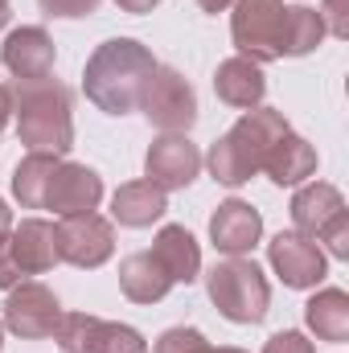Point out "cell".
<instances>
[{"label":"cell","instance_id":"7c38bea8","mask_svg":"<svg viewBox=\"0 0 349 353\" xmlns=\"http://www.w3.org/2000/svg\"><path fill=\"white\" fill-rule=\"evenodd\" d=\"M103 201V181L94 169L87 165H74V161H62L58 173L46 189V205L41 210H54V214H90L94 205Z\"/></svg>","mask_w":349,"mask_h":353},{"label":"cell","instance_id":"cb8c5ba5","mask_svg":"<svg viewBox=\"0 0 349 353\" xmlns=\"http://www.w3.org/2000/svg\"><path fill=\"white\" fill-rule=\"evenodd\" d=\"M58 157L54 152H29L17 169H12V193H17V201L25 205V210H41L46 205V189H50V181L58 173Z\"/></svg>","mask_w":349,"mask_h":353},{"label":"cell","instance_id":"d4e9b609","mask_svg":"<svg viewBox=\"0 0 349 353\" xmlns=\"http://www.w3.org/2000/svg\"><path fill=\"white\" fill-rule=\"evenodd\" d=\"M152 353H243V350H230V345L214 350L197 329H169V333H161V341H157Z\"/></svg>","mask_w":349,"mask_h":353},{"label":"cell","instance_id":"5bb4252c","mask_svg":"<svg viewBox=\"0 0 349 353\" xmlns=\"http://www.w3.org/2000/svg\"><path fill=\"white\" fill-rule=\"evenodd\" d=\"M8 251L21 275H41L50 271L58 259V226L41 222V218H25L17 230H8Z\"/></svg>","mask_w":349,"mask_h":353},{"label":"cell","instance_id":"8992f818","mask_svg":"<svg viewBox=\"0 0 349 353\" xmlns=\"http://www.w3.org/2000/svg\"><path fill=\"white\" fill-rule=\"evenodd\" d=\"M279 25H283V0H235L230 33L243 58L275 62L279 58Z\"/></svg>","mask_w":349,"mask_h":353},{"label":"cell","instance_id":"7a4b0ae2","mask_svg":"<svg viewBox=\"0 0 349 353\" xmlns=\"http://www.w3.org/2000/svg\"><path fill=\"white\" fill-rule=\"evenodd\" d=\"M12 119L21 132V144L29 152H70L74 144V119H70V90L54 79H33V83H12Z\"/></svg>","mask_w":349,"mask_h":353},{"label":"cell","instance_id":"7402d4cb","mask_svg":"<svg viewBox=\"0 0 349 353\" xmlns=\"http://www.w3.org/2000/svg\"><path fill=\"white\" fill-rule=\"evenodd\" d=\"M304 321H308V329H312L321 341H333V345L349 341V296L341 288L317 292V296L304 304Z\"/></svg>","mask_w":349,"mask_h":353},{"label":"cell","instance_id":"603a6c76","mask_svg":"<svg viewBox=\"0 0 349 353\" xmlns=\"http://www.w3.org/2000/svg\"><path fill=\"white\" fill-rule=\"evenodd\" d=\"M325 17L308 4L283 8V25H279V58H304L325 41Z\"/></svg>","mask_w":349,"mask_h":353},{"label":"cell","instance_id":"f1b7e54d","mask_svg":"<svg viewBox=\"0 0 349 353\" xmlns=\"http://www.w3.org/2000/svg\"><path fill=\"white\" fill-rule=\"evenodd\" d=\"M37 4L50 17H90L99 8V0H37Z\"/></svg>","mask_w":349,"mask_h":353},{"label":"cell","instance_id":"4316f807","mask_svg":"<svg viewBox=\"0 0 349 353\" xmlns=\"http://www.w3.org/2000/svg\"><path fill=\"white\" fill-rule=\"evenodd\" d=\"M321 243L329 247V255H333V259H349V214H341V218L321 234Z\"/></svg>","mask_w":349,"mask_h":353},{"label":"cell","instance_id":"2e32d148","mask_svg":"<svg viewBox=\"0 0 349 353\" xmlns=\"http://www.w3.org/2000/svg\"><path fill=\"white\" fill-rule=\"evenodd\" d=\"M206 165H210V173H214V181H218V185L239 189V185H247V181L263 169V157L251 148V140H247L239 128H230V132H226V136L210 148Z\"/></svg>","mask_w":349,"mask_h":353},{"label":"cell","instance_id":"d6986e66","mask_svg":"<svg viewBox=\"0 0 349 353\" xmlns=\"http://www.w3.org/2000/svg\"><path fill=\"white\" fill-rule=\"evenodd\" d=\"M119 288L136 304H157V300L169 296L173 279H169V271L161 267V259L152 251H140V255H128L119 263Z\"/></svg>","mask_w":349,"mask_h":353},{"label":"cell","instance_id":"9a60e30c","mask_svg":"<svg viewBox=\"0 0 349 353\" xmlns=\"http://www.w3.org/2000/svg\"><path fill=\"white\" fill-rule=\"evenodd\" d=\"M341 214H349L346 197L325 181H312V185L296 189V197H292V222H296V234H304V239H321Z\"/></svg>","mask_w":349,"mask_h":353},{"label":"cell","instance_id":"484cf974","mask_svg":"<svg viewBox=\"0 0 349 353\" xmlns=\"http://www.w3.org/2000/svg\"><path fill=\"white\" fill-rule=\"evenodd\" d=\"M263 353H317V350H312V341H308L304 333L283 329V333H275V337L263 345Z\"/></svg>","mask_w":349,"mask_h":353},{"label":"cell","instance_id":"83f0119b","mask_svg":"<svg viewBox=\"0 0 349 353\" xmlns=\"http://www.w3.org/2000/svg\"><path fill=\"white\" fill-rule=\"evenodd\" d=\"M321 17H325V29L333 37H349V0H325Z\"/></svg>","mask_w":349,"mask_h":353},{"label":"cell","instance_id":"1f68e13d","mask_svg":"<svg viewBox=\"0 0 349 353\" xmlns=\"http://www.w3.org/2000/svg\"><path fill=\"white\" fill-rule=\"evenodd\" d=\"M12 119V99H8V87H0V128Z\"/></svg>","mask_w":349,"mask_h":353},{"label":"cell","instance_id":"e0dca14e","mask_svg":"<svg viewBox=\"0 0 349 353\" xmlns=\"http://www.w3.org/2000/svg\"><path fill=\"white\" fill-rule=\"evenodd\" d=\"M214 90L226 107H239V111H251L259 107L263 94H267V79H263V66L251 58H226L214 74Z\"/></svg>","mask_w":349,"mask_h":353},{"label":"cell","instance_id":"5b68a950","mask_svg":"<svg viewBox=\"0 0 349 353\" xmlns=\"http://www.w3.org/2000/svg\"><path fill=\"white\" fill-rule=\"evenodd\" d=\"M140 107H144L148 123L161 128V132H189L193 119H197V94L169 66H157L148 74L144 94H140Z\"/></svg>","mask_w":349,"mask_h":353},{"label":"cell","instance_id":"4fadbf2b","mask_svg":"<svg viewBox=\"0 0 349 353\" xmlns=\"http://www.w3.org/2000/svg\"><path fill=\"white\" fill-rule=\"evenodd\" d=\"M259 234H263L259 210L247 205V201H239V197L222 201L214 210V218H210V239H214V247L222 255H247L259 243Z\"/></svg>","mask_w":349,"mask_h":353},{"label":"cell","instance_id":"44dd1931","mask_svg":"<svg viewBox=\"0 0 349 353\" xmlns=\"http://www.w3.org/2000/svg\"><path fill=\"white\" fill-rule=\"evenodd\" d=\"M263 169H267V176H271L275 185H300V181H308V176L317 173V148H312L308 140H300L296 132H288V136L267 152Z\"/></svg>","mask_w":349,"mask_h":353},{"label":"cell","instance_id":"6da1fadb","mask_svg":"<svg viewBox=\"0 0 349 353\" xmlns=\"http://www.w3.org/2000/svg\"><path fill=\"white\" fill-rule=\"evenodd\" d=\"M152 70H157V58L148 54V46L132 37H111L90 54L87 70H83V90L99 111L128 115L140 107V94Z\"/></svg>","mask_w":349,"mask_h":353},{"label":"cell","instance_id":"ba28073f","mask_svg":"<svg viewBox=\"0 0 349 353\" xmlns=\"http://www.w3.org/2000/svg\"><path fill=\"white\" fill-rule=\"evenodd\" d=\"M115 251V230L107 218H99L94 210L90 214H66L58 222V259L70 267H103Z\"/></svg>","mask_w":349,"mask_h":353},{"label":"cell","instance_id":"277c9868","mask_svg":"<svg viewBox=\"0 0 349 353\" xmlns=\"http://www.w3.org/2000/svg\"><path fill=\"white\" fill-rule=\"evenodd\" d=\"M54 341L62 353H148L144 337L132 325L119 321H99L87 312H62Z\"/></svg>","mask_w":349,"mask_h":353},{"label":"cell","instance_id":"d6a6232c","mask_svg":"<svg viewBox=\"0 0 349 353\" xmlns=\"http://www.w3.org/2000/svg\"><path fill=\"white\" fill-rule=\"evenodd\" d=\"M197 4H201L206 12H226V8H230L235 0H197Z\"/></svg>","mask_w":349,"mask_h":353},{"label":"cell","instance_id":"836d02e7","mask_svg":"<svg viewBox=\"0 0 349 353\" xmlns=\"http://www.w3.org/2000/svg\"><path fill=\"white\" fill-rule=\"evenodd\" d=\"M12 230V214H8V205L0 201V234H8Z\"/></svg>","mask_w":349,"mask_h":353},{"label":"cell","instance_id":"f546056e","mask_svg":"<svg viewBox=\"0 0 349 353\" xmlns=\"http://www.w3.org/2000/svg\"><path fill=\"white\" fill-rule=\"evenodd\" d=\"M21 283V271L12 263V251H8V234H0V288H17Z\"/></svg>","mask_w":349,"mask_h":353},{"label":"cell","instance_id":"ffe728a7","mask_svg":"<svg viewBox=\"0 0 349 353\" xmlns=\"http://www.w3.org/2000/svg\"><path fill=\"white\" fill-rule=\"evenodd\" d=\"M152 255L161 259V267L169 271L173 283H193L197 271H201V251H197V243L185 226H161V234L152 243Z\"/></svg>","mask_w":349,"mask_h":353},{"label":"cell","instance_id":"3957f363","mask_svg":"<svg viewBox=\"0 0 349 353\" xmlns=\"http://www.w3.org/2000/svg\"><path fill=\"white\" fill-rule=\"evenodd\" d=\"M206 292L218 304V312L235 325H259L271 304V288L263 279V271L243 255H226L222 263L206 275Z\"/></svg>","mask_w":349,"mask_h":353},{"label":"cell","instance_id":"9c48e42d","mask_svg":"<svg viewBox=\"0 0 349 353\" xmlns=\"http://www.w3.org/2000/svg\"><path fill=\"white\" fill-rule=\"evenodd\" d=\"M267 259L275 267V275L288 283V288H317L325 279V251L317 239H304L296 230H279L271 243H267Z\"/></svg>","mask_w":349,"mask_h":353},{"label":"cell","instance_id":"ac0fdd59","mask_svg":"<svg viewBox=\"0 0 349 353\" xmlns=\"http://www.w3.org/2000/svg\"><path fill=\"white\" fill-rule=\"evenodd\" d=\"M165 210H169V197H165V189L152 185L148 176L119 185L115 197H111V218H115L119 226H152Z\"/></svg>","mask_w":349,"mask_h":353},{"label":"cell","instance_id":"30bf717a","mask_svg":"<svg viewBox=\"0 0 349 353\" xmlns=\"http://www.w3.org/2000/svg\"><path fill=\"white\" fill-rule=\"evenodd\" d=\"M197 173H201V152H197V144H189L185 132H165L161 140H152V148L144 157V176L152 185H161L165 193L185 189Z\"/></svg>","mask_w":349,"mask_h":353},{"label":"cell","instance_id":"52a82bcc","mask_svg":"<svg viewBox=\"0 0 349 353\" xmlns=\"http://www.w3.org/2000/svg\"><path fill=\"white\" fill-rule=\"evenodd\" d=\"M62 321V304L58 296L46 288V283H17L8 288V300H4V329L25 337V341H41V337H54Z\"/></svg>","mask_w":349,"mask_h":353},{"label":"cell","instance_id":"e575fe53","mask_svg":"<svg viewBox=\"0 0 349 353\" xmlns=\"http://www.w3.org/2000/svg\"><path fill=\"white\" fill-rule=\"evenodd\" d=\"M8 17H12V12H8V0H0V29L8 25Z\"/></svg>","mask_w":349,"mask_h":353},{"label":"cell","instance_id":"4dcf8cb0","mask_svg":"<svg viewBox=\"0 0 349 353\" xmlns=\"http://www.w3.org/2000/svg\"><path fill=\"white\" fill-rule=\"evenodd\" d=\"M115 4H119L123 12H152L161 0H115Z\"/></svg>","mask_w":349,"mask_h":353},{"label":"cell","instance_id":"d590c367","mask_svg":"<svg viewBox=\"0 0 349 353\" xmlns=\"http://www.w3.org/2000/svg\"><path fill=\"white\" fill-rule=\"evenodd\" d=\"M0 345H4V325H0Z\"/></svg>","mask_w":349,"mask_h":353},{"label":"cell","instance_id":"8fae6325","mask_svg":"<svg viewBox=\"0 0 349 353\" xmlns=\"http://www.w3.org/2000/svg\"><path fill=\"white\" fill-rule=\"evenodd\" d=\"M4 66L12 79L21 83H33V79H50L54 74V41L41 25H21L4 37V50H0Z\"/></svg>","mask_w":349,"mask_h":353}]
</instances>
